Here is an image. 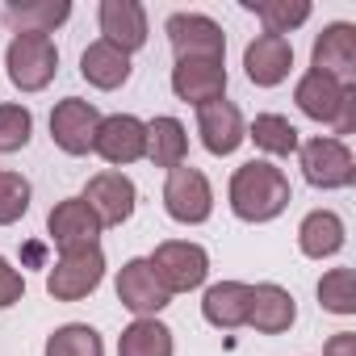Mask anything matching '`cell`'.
<instances>
[{
	"label": "cell",
	"instance_id": "obj_18",
	"mask_svg": "<svg viewBox=\"0 0 356 356\" xmlns=\"http://www.w3.org/2000/svg\"><path fill=\"white\" fill-rule=\"evenodd\" d=\"M101 34L118 51H138L147 42V9L138 0H101Z\"/></svg>",
	"mask_w": 356,
	"mask_h": 356
},
{
	"label": "cell",
	"instance_id": "obj_27",
	"mask_svg": "<svg viewBox=\"0 0 356 356\" xmlns=\"http://www.w3.org/2000/svg\"><path fill=\"white\" fill-rule=\"evenodd\" d=\"M248 138H256V147L268 151V155H293V151L302 147L298 126H293L289 118H281V113H260V118L252 122Z\"/></svg>",
	"mask_w": 356,
	"mask_h": 356
},
{
	"label": "cell",
	"instance_id": "obj_4",
	"mask_svg": "<svg viewBox=\"0 0 356 356\" xmlns=\"http://www.w3.org/2000/svg\"><path fill=\"white\" fill-rule=\"evenodd\" d=\"M5 67L22 92H42L59 72V51L47 34H13L5 51Z\"/></svg>",
	"mask_w": 356,
	"mask_h": 356
},
{
	"label": "cell",
	"instance_id": "obj_13",
	"mask_svg": "<svg viewBox=\"0 0 356 356\" xmlns=\"http://www.w3.org/2000/svg\"><path fill=\"white\" fill-rule=\"evenodd\" d=\"M118 302L138 318H155L172 302V293L159 285V277L151 273L147 260H126L122 273H118Z\"/></svg>",
	"mask_w": 356,
	"mask_h": 356
},
{
	"label": "cell",
	"instance_id": "obj_22",
	"mask_svg": "<svg viewBox=\"0 0 356 356\" xmlns=\"http://www.w3.org/2000/svg\"><path fill=\"white\" fill-rule=\"evenodd\" d=\"M343 239H348V231H343V218H339L335 210H310V214L302 218V227H298V248H302V256H310V260L335 256V252L343 248Z\"/></svg>",
	"mask_w": 356,
	"mask_h": 356
},
{
	"label": "cell",
	"instance_id": "obj_6",
	"mask_svg": "<svg viewBox=\"0 0 356 356\" xmlns=\"http://www.w3.org/2000/svg\"><path fill=\"white\" fill-rule=\"evenodd\" d=\"M163 210H168V218L185 222V227L206 222L210 210H214V189L206 181V172L193 168V163L172 168L168 181H163Z\"/></svg>",
	"mask_w": 356,
	"mask_h": 356
},
{
	"label": "cell",
	"instance_id": "obj_32",
	"mask_svg": "<svg viewBox=\"0 0 356 356\" xmlns=\"http://www.w3.org/2000/svg\"><path fill=\"white\" fill-rule=\"evenodd\" d=\"M26 298V277L0 256V310H9V306H17Z\"/></svg>",
	"mask_w": 356,
	"mask_h": 356
},
{
	"label": "cell",
	"instance_id": "obj_5",
	"mask_svg": "<svg viewBox=\"0 0 356 356\" xmlns=\"http://www.w3.org/2000/svg\"><path fill=\"white\" fill-rule=\"evenodd\" d=\"M298 155H302V176L314 189H348L356 181V159L343 138L314 134L298 147Z\"/></svg>",
	"mask_w": 356,
	"mask_h": 356
},
{
	"label": "cell",
	"instance_id": "obj_24",
	"mask_svg": "<svg viewBox=\"0 0 356 356\" xmlns=\"http://www.w3.org/2000/svg\"><path fill=\"white\" fill-rule=\"evenodd\" d=\"M185 155H189V134H185V126L176 122V118H155V122H147V159L155 163V168H181L185 163Z\"/></svg>",
	"mask_w": 356,
	"mask_h": 356
},
{
	"label": "cell",
	"instance_id": "obj_17",
	"mask_svg": "<svg viewBox=\"0 0 356 356\" xmlns=\"http://www.w3.org/2000/svg\"><path fill=\"white\" fill-rule=\"evenodd\" d=\"M197 134H202V147L210 155H231L239 151V143L248 138L243 130V113L231 105V101H210L197 109Z\"/></svg>",
	"mask_w": 356,
	"mask_h": 356
},
{
	"label": "cell",
	"instance_id": "obj_15",
	"mask_svg": "<svg viewBox=\"0 0 356 356\" xmlns=\"http://www.w3.org/2000/svg\"><path fill=\"white\" fill-rule=\"evenodd\" d=\"M172 92L189 101V105H210V101H222L227 92V67L222 63H210V59H176L172 67Z\"/></svg>",
	"mask_w": 356,
	"mask_h": 356
},
{
	"label": "cell",
	"instance_id": "obj_2",
	"mask_svg": "<svg viewBox=\"0 0 356 356\" xmlns=\"http://www.w3.org/2000/svg\"><path fill=\"white\" fill-rule=\"evenodd\" d=\"M293 101L306 118L314 122H327L339 138V134H352L356 130V84H343L335 76H323V72H306L293 88Z\"/></svg>",
	"mask_w": 356,
	"mask_h": 356
},
{
	"label": "cell",
	"instance_id": "obj_16",
	"mask_svg": "<svg viewBox=\"0 0 356 356\" xmlns=\"http://www.w3.org/2000/svg\"><path fill=\"white\" fill-rule=\"evenodd\" d=\"M243 67H248V80L256 88H277L289 67H293V47L289 38H277V34H256L243 51Z\"/></svg>",
	"mask_w": 356,
	"mask_h": 356
},
{
	"label": "cell",
	"instance_id": "obj_20",
	"mask_svg": "<svg viewBox=\"0 0 356 356\" xmlns=\"http://www.w3.org/2000/svg\"><path fill=\"white\" fill-rule=\"evenodd\" d=\"M248 302H252V285H243V281H218V285L206 289L202 314H206L210 327L235 331V327H248Z\"/></svg>",
	"mask_w": 356,
	"mask_h": 356
},
{
	"label": "cell",
	"instance_id": "obj_25",
	"mask_svg": "<svg viewBox=\"0 0 356 356\" xmlns=\"http://www.w3.org/2000/svg\"><path fill=\"white\" fill-rule=\"evenodd\" d=\"M172 331L159 318H134L122 335H118V356H172Z\"/></svg>",
	"mask_w": 356,
	"mask_h": 356
},
{
	"label": "cell",
	"instance_id": "obj_8",
	"mask_svg": "<svg viewBox=\"0 0 356 356\" xmlns=\"http://www.w3.org/2000/svg\"><path fill=\"white\" fill-rule=\"evenodd\" d=\"M105 281V256L101 248H88V252H67L51 264L47 273V293L55 302H80L88 298L97 285Z\"/></svg>",
	"mask_w": 356,
	"mask_h": 356
},
{
	"label": "cell",
	"instance_id": "obj_26",
	"mask_svg": "<svg viewBox=\"0 0 356 356\" xmlns=\"http://www.w3.org/2000/svg\"><path fill=\"white\" fill-rule=\"evenodd\" d=\"M243 9L264 22V34L285 38L302 22H310V0H243Z\"/></svg>",
	"mask_w": 356,
	"mask_h": 356
},
{
	"label": "cell",
	"instance_id": "obj_31",
	"mask_svg": "<svg viewBox=\"0 0 356 356\" xmlns=\"http://www.w3.org/2000/svg\"><path fill=\"white\" fill-rule=\"evenodd\" d=\"M30 134H34V113L26 105H0V155L22 151Z\"/></svg>",
	"mask_w": 356,
	"mask_h": 356
},
{
	"label": "cell",
	"instance_id": "obj_3",
	"mask_svg": "<svg viewBox=\"0 0 356 356\" xmlns=\"http://www.w3.org/2000/svg\"><path fill=\"white\" fill-rule=\"evenodd\" d=\"M151 273L159 277V285L168 293H189L197 289L206 277H210V256L202 243H189V239H168L155 248V256H147Z\"/></svg>",
	"mask_w": 356,
	"mask_h": 356
},
{
	"label": "cell",
	"instance_id": "obj_28",
	"mask_svg": "<svg viewBox=\"0 0 356 356\" xmlns=\"http://www.w3.org/2000/svg\"><path fill=\"white\" fill-rule=\"evenodd\" d=\"M47 356H105V343L88 323H63L51 331Z\"/></svg>",
	"mask_w": 356,
	"mask_h": 356
},
{
	"label": "cell",
	"instance_id": "obj_1",
	"mask_svg": "<svg viewBox=\"0 0 356 356\" xmlns=\"http://www.w3.org/2000/svg\"><path fill=\"white\" fill-rule=\"evenodd\" d=\"M227 193H231L235 218H243V222H273L289 206V181H285V172L273 168V163H264V159H252V163L235 168Z\"/></svg>",
	"mask_w": 356,
	"mask_h": 356
},
{
	"label": "cell",
	"instance_id": "obj_7",
	"mask_svg": "<svg viewBox=\"0 0 356 356\" xmlns=\"http://www.w3.org/2000/svg\"><path fill=\"white\" fill-rule=\"evenodd\" d=\"M163 34L176 51V59H210V63L227 59V34L206 13H172L163 22Z\"/></svg>",
	"mask_w": 356,
	"mask_h": 356
},
{
	"label": "cell",
	"instance_id": "obj_29",
	"mask_svg": "<svg viewBox=\"0 0 356 356\" xmlns=\"http://www.w3.org/2000/svg\"><path fill=\"white\" fill-rule=\"evenodd\" d=\"M318 306L331 314H356V277L352 268H331L318 281Z\"/></svg>",
	"mask_w": 356,
	"mask_h": 356
},
{
	"label": "cell",
	"instance_id": "obj_30",
	"mask_svg": "<svg viewBox=\"0 0 356 356\" xmlns=\"http://www.w3.org/2000/svg\"><path fill=\"white\" fill-rule=\"evenodd\" d=\"M30 210V181L22 172L0 168V227H13Z\"/></svg>",
	"mask_w": 356,
	"mask_h": 356
},
{
	"label": "cell",
	"instance_id": "obj_23",
	"mask_svg": "<svg viewBox=\"0 0 356 356\" xmlns=\"http://www.w3.org/2000/svg\"><path fill=\"white\" fill-rule=\"evenodd\" d=\"M72 17V5L67 0H13V5L5 9V22L17 30V34H47L51 38V30L55 26H63Z\"/></svg>",
	"mask_w": 356,
	"mask_h": 356
},
{
	"label": "cell",
	"instance_id": "obj_14",
	"mask_svg": "<svg viewBox=\"0 0 356 356\" xmlns=\"http://www.w3.org/2000/svg\"><path fill=\"white\" fill-rule=\"evenodd\" d=\"M310 72H323V76H335V80L352 84V76H356V26H348V22L327 26L314 38Z\"/></svg>",
	"mask_w": 356,
	"mask_h": 356
},
{
	"label": "cell",
	"instance_id": "obj_12",
	"mask_svg": "<svg viewBox=\"0 0 356 356\" xmlns=\"http://www.w3.org/2000/svg\"><path fill=\"white\" fill-rule=\"evenodd\" d=\"M92 151H97L105 163H113V168L138 163V159L147 155V122H138L134 113L101 118L97 138H92Z\"/></svg>",
	"mask_w": 356,
	"mask_h": 356
},
{
	"label": "cell",
	"instance_id": "obj_9",
	"mask_svg": "<svg viewBox=\"0 0 356 356\" xmlns=\"http://www.w3.org/2000/svg\"><path fill=\"white\" fill-rule=\"evenodd\" d=\"M47 231H51V243L59 248V256L67 252H88V248H101V222L97 214L84 206V197H67L59 202L51 214H47Z\"/></svg>",
	"mask_w": 356,
	"mask_h": 356
},
{
	"label": "cell",
	"instance_id": "obj_19",
	"mask_svg": "<svg viewBox=\"0 0 356 356\" xmlns=\"http://www.w3.org/2000/svg\"><path fill=\"white\" fill-rule=\"evenodd\" d=\"M298 318V306H293V293L264 281V285H252V302H248V327H256L260 335H281L289 331Z\"/></svg>",
	"mask_w": 356,
	"mask_h": 356
},
{
	"label": "cell",
	"instance_id": "obj_33",
	"mask_svg": "<svg viewBox=\"0 0 356 356\" xmlns=\"http://www.w3.org/2000/svg\"><path fill=\"white\" fill-rule=\"evenodd\" d=\"M323 356H356V331H339V335H331L327 348H323Z\"/></svg>",
	"mask_w": 356,
	"mask_h": 356
},
{
	"label": "cell",
	"instance_id": "obj_21",
	"mask_svg": "<svg viewBox=\"0 0 356 356\" xmlns=\"http://www.w3.org/2000/svg\"><path fill=\"white\" fill-rule=\"evenodd\" d=\"M80 76H84L92 88L113 92V88H122V84L130 80V55L118 51L113 42L97 38V42H88V51L80 55Z\"/></svg>",
	"mask_w": 356,
	"mask_h": 356
},
{
	"label": "cell",
	"instance_id": "obj_10",
	"mask_svg": "<svg viewBox=\"0 0 356 356\" xmlns=\"http://www.w3.org/2000/svg\"><path fill=\"white\" fill-rule=\"evenodd\" d=\"M97 126H101V109L84 97H67L51 109V138L67 155H88L92 138H97Z\"/></svg>",
	"mask_w": 356,
	"mask_h": 356
},
{
	"label": "cell",
	"instance_id": "obj_11",
	"mask_svg": "<svg viewBox=\"0 0 356 356\" xmlns=\"http://www.w3.org/2000/svg\"><path fill=\"white\" fill-rule=\"evenodd\" d=\"M134 202H138V189L126 172H97L92 181L84 185V206L97 214L101 227H122L130 214H134Z\"/></svg>",
	"mask_w": 356,
	"mask_h": 356
}]
</instances>
